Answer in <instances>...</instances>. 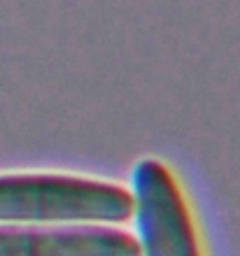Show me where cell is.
Returning <instances> with one entry per match:
<instances>
[{"mask_svg": "<svg viewBox=\"0 0 240 256\" xmlns=\"http://www.w3.org/2000/svg\"><path fill=\"white\" fill-rule=\"evenodd\" d=\"M133 216L131 191L66 172L0 175V224H119Z\"/></svg>", "mask_w": 240, "mask_h": 256, "instance_id": "1", "label": "cell"}, {"mask_svg": "<svg viewBox=\"0 0 240 256\" xmlns=\"http://www.w3.org/2000/svg\"><path fill=\"white\" fill-rule=\"evenodd\" d=\"M131 198L142 256H205L189 198L163 161L135 163Z\"/></svg>", "mask_w": 240, "mask_h": 256, "instance_id": "2", "label": "cell"}, {"mask_svg": "<svg viewBox=\"0 0 240 256\" xmlns=\"http://www.w3.org/2000/svg\"><path fill=\"white\" fill-rule=\"evenodd\" d=\"M0 256H142L131 233L110 226L33 228L0 224Z\"/></svg>", "mask_w": 240, "mask_h": 256, "instance_id": "3", "label": "cell"}]
</instances>
